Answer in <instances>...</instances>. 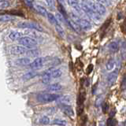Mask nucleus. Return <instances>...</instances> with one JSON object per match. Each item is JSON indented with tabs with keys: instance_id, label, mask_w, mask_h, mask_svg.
I'll list each match as a JSON object with an SVG mask.
<instances>
[{
	"instance_id": "obj_8",
	"label": "nucleus",
	"mask_w": 126,
	"mask_h": 126,
	"mask_svg": "<svg viewBox=\"0 0 126 126\" xmlns=\"http://www.w3.org/2000/svg\"><path fill=\"white\" fill-rule=\"evenodd\" d=\"M78 25H80V27L82 29L86 30V31H88L92 29V25H91V23L88 21H87V20L82 19V18L80 19Z\"/></svg>"
},
{
	"instance_id": "obj_42",
	"label": "nucleus",
	"mask_w": 126,
	"mask_h": 126,
	"mask_svg": "<svg viewBox=\"0 0 126 126\" xmlns=\"http://www.w3.org/2000/svg\"><path fill=\"white\" fill-rule=\"evenodd\" d=\"M115 113H116V110H115V109H113V110H112V111H110V117H113L114 115H115Z\"/></svg>"
},
{
	"instance_id": "obj_44",
	"label": "nucleus",
	"mask_w": 126,
	"mask_h": 126,
	"mask_svg": "<svg viewBox=\"0 0 126 126\" xmlns=\"http://www.w3.org/2000/svg\"><path fill=\"white\" fill-rule=\"evenodd\" d=\"M95 90H96V85H94V86H93V88H92V94H94V93H95Z\"/></svg>"
},
{
	"instance_id": "obj_7",
	"label": "nucleus",
	"mask_w": 126,
	"mask_h": 126,
	"mask_svg": "<svg viewBox=\"0 0 126 126\" xmlns=\"http://www.w3.org/2000/svg\"><path fill=\"white\" fill-rule=\"evenodd\" d=\"M61 109L65 114L70 117L74 116V111L69 105H61Z\"/></svg>"
},
{
	"instance_id": "obj_41",
	"label": "nucleus",
	"mask_w": 126,
	"mask_h": 126,
	"mask_svg": "<svg viewBox=\"0 0 126 126\" xmlns=\"http://www.w3.org/2000/svg\"><path fill=\"white\" fill-rule=\"evenodd\" d=\"M126 88V77H125L122 80V84H121V89L125 90V88Z\"/></svg>"
},
{
	"instance_id": "obj_40",
	"label": "nucleus",
	"mask_w": 126,
	"mask_h": 126,
	"mask_svg": "<svg viewBox=\"0 0 126 126\" xmlns=\"http://www.w3.org/2000/svg\"><path fill=\"white\" fill-rule=\"evenodd\" d=\"M93 65H92V64H90L89 65H88V69H87V73L88 74H90L91 73H92V71L93 70Z\"/></svg>"
},
{
	"instance_id": "obj_4",
	"label": "nucleus",
	"mask_w": 126,
	"mask_h": 126,
	"mask_svg": "<svg viewBox=\"0 0 126 126\" xmlns=\"http://www.w3.org/2000/svg\"><path fill=\"white\" fill-rule=\"evenodd\" d=\"M45 63V58H36L35 60L31 62L29 64V67L33 70L39 69L42 68Z\"/></svg>"
},
{
	"instance_id": "obj_25",
	"label": "nucleus",
	"mask_w": 126,
	"mask_h": 126,
	"mask_svg": "<svg viewBox=\"0 0 126 126\" xmlns=\"http://www.w3.org/2000/svg\"><path fill=\"white\" fill-rule=\"evenodd\" d=\"M14 19V17H12L10 15H3L0 17V21L1 22H7V21H11Z\"/></svg>"
},
{
	"instance_id": "obj_23",
	"label": "nucleus",
	"mask_w": 126,
	"mask_h": 126,
	"mask_svg": "<svg viewBox=\"0 0 126 126\" xmlns=\"http://www.w3.org/2000/svg\"><path fill=\"white\" fill-rule=\"evenodd\" d=\"M114 65H115V62H114V60L113 58H110L108 60V62H106V68L108 71H111L113 67H114Z\"/></svg>"
},
{
	"instance_id": "obj_3",
	"label": "nucleus",
	"mask_w": 126,
	"mask_h": 126,
	"mask_svg": "<svg viewBox=\"0 0 126 126\" xmlns=\"http://www.w3.org/2000/svg\"><path fill=\"white\" fill-rule=\"evenodd\" d=\"M19 28L21 29H34L38 32H43V28L39 25V24L33 22V21H22L19 22L17 24Z\"/></svg>"
},
{
	"instance_id": "obj_34",
	"label": "nucleus",
	"mask_w": 126,
	"mask_h": 126,
	"mask_svg": "<svg viewBox=\"0 0 126 126\" xmlns=\"http://www.w3.org/2000/svg\"><path fill=\"white\" fill-rule=\"evenodd\" d=\"M98 2H99L102 5H103L104 6H108L111 5V2L110 0H97Z\"/></svg>"
},
{
	"instance_id": "obj_35",
	"label": "nucleus",
	"mask_w": 126,
	"mask_h": 126,
	"mask_svg": "<svg viewBox=\"0 0 126 126\" xmlns=\"http://www.w3.org/2000/svg\"><path fill=\"white\" fill-rule=\"evenodd\" d=\"M47 6H48L50 9H54L55 6V1L54 0H46Z\"/></svg>"
},
{
	"instance_id": "obj_28",
	"label": "nucleus",
	"mask_w": 126,
	"mask_h": 126,
	"mask_svg": "<svg viewBox=\"0 0 126 126\" xmlns=\"http://www.w3.org/2000/svg\"><path fill=\"white\" fill-rule=\"evenodd\" d=\"M53 125H56L59 126H65L66 121L65 120H62V119H54L53 121Z\"/></svg>"
},
{
	"instance_id": "obj_37",
	"label": "nucleus",
	"mask_w": 126,
	"mask_h": 126,
	"mask_svg": "<svg viewBox=\"0 0 126 126\" xmlns=\"http://www.w3.org/2000/svg\"><path fill=\"white\" fill-rule=\"evenodd\" d=\"M83 111H84V105H80L77 106V114L79 116L81 115Z\"/></svg>"
},
{
	"instance_id": "obj_21",
	"label": "nucleus",
	"mask_w": 126,
	"mask_h": 126,
	"mask_svg": "<svg viewBox=\"0 0 126 126\" xmlns=\"http://www.w3.org/2000/svg\"><path fill=\"white\" fill-rule=\"evenodd\" d=\"M35 9L36 10V11L39 14H41L42 16H46L47 15V11L46 10V8H44L43 6H40V5H35Z\"/></svg>"
},
{
	"instance_id": "obj_12",
	"label": "nucleus",
	"mask_w": 126,
	"mask_h": 126,
	"mask_svg": "<svg viewBox=\"0 0 126 126\" xmlns=\"http://www.w3.org/2000/svg\"><path fill=\"white\" fill-rule=\"evenodd\" d=\"M50 80H51L50 72V69H47L42 75V82L44 84H47L50 82Z\"/></svg>"
},
{
	"instance_id": "obj_15",
	"label": "nucleus",
	"mask_w": 126,
	"mask_h": 126,
	"mask_svg": "<svg viewBox=\"0 0 126 126\" xmlns=\"http://www.w3.org/2000/svg\"><path fill=\"white\" fill-rule=\"evenodd\" d=\"M95 9H96V13L98 14H99L100 16H102L106 14V10L103 5H102L99 2L95 3Z\"/></svg>"
},
{
	"instance_id": "obj_14",
	"label": "nucleus",
	"mask_w": 126,
	"mask_h": 126,
	"mask_svg": "<svg viewBox=\"0 0 126 126\" xmlns=\"http://www.w3.org/2000/svg\"><path fill=\"white\" fill-rule=\"evenodd\" d=\"M58 102L60 103L61 105H69L72 102V99H71V97L69 95H65L60 97L58 99Z\"/></svg>"
},
{
	"instance_id": "obj_5",
	"label": "nucleus",
	"mask_w": 126,
	"mask_h": 126,
	"mask_svg": "<svg viewBox=\"0 0 126 126\" xmlns=\"http://www.w3.org/2000/svg\"><path fill=\"white\" fill-rule=\"evenodd\" d=\"M118 77V70L115 69L113 72L110 73L106 78V81H107V84L109 87H112L116 83V80Z\"/></svg>"
},
{
	"instance_id": "obj_47",
	"label": "nucleus",
	"mask_w": 126,
	"mask_h": 126,
	"mask_svg": "<svg viewBox=\"0 0 126 126\" xmlns=\"http://www.w3.org/2000/svg\"><path fill=\"white\" fill-rule=\"evenodd\" d=\"M91 126H96V125H95V123H93L92 125H91Z\"/></svg>"
},
{
	"instance_id": "obj_6",
	"label": "nucleus",
	"mask_w": 126,
	"mask_h": 126,
	"mask_svg": "<svg viewBox=\"0 0 126 126\" xmlns=\"http://www.w3.org/2000/svg\"><path fill=\"white\" fill-rule=\"evenodd\" d=\"M27 49L26 47H22V46H14L10 48V53L14 55H21L26 54L27 52Z\"/></svg>"
},
{
	"instance_id": "obj_36",
	"label": "nucleus",
	"mask_w": 126,
	"mask_h": 126,
	"mask_svg": "<svg viewBox=\"0 0 126 126\" xmlns=\"http://www.w3.org/2000/svg\"><path fill=\"white\" fill-rule=\"evenodd\" d=\"M102 106V112H103L104 113H107L108 110H109V105H108V103H106V102H103Z\"/></svg>"
},
{
	"instance_id": "obj_38",
	"label": "nucleus",
	"mask_w": 126,
	"mask_h": 126,
	"mask_svg": "<svg viewBox=\"0 0 126 126\" xmlns=\"http://www.w3.org/2000/svg\"><path fill=\"white\" fill-rule=\"evenodd\" d=\"M87 121H88V117H87V115H84L83 116L81 117V121H80V125L81 126H84Z\"/></svg>"
},
{
	"instance_id": "obj_16",
	"label": "nucleus",
	"mask_w": 126,
	"mask_h": 126,
	"mask_svg": "<svg viewBox=\"0 0 126 126\" xmlns=\"http://www.w3.org/2000/svg\"><path fill=\"white\" fill-rule=\"evenodd\" d=\"M108 48L110 50V52L112 53H116L119 50V45L118 43L115 41H113V42H110L108 45Z\"/></svg>"
},
{
	"instance_id": "obj_33",
	"label": "nucleus",
	"mask_w": 126,
	"mask_h": 126,
	"mask_svg": "<svg viewBox=\"0 0 126 126\" xmlns=\"http://www.w3.org/2000/svg\"><path fill=\"white\" fill-rule=\"evenodd\" d=\"M106 125H107V126H116L117 121L113 117H110L106 121Z\"/></svg>"
},
{
	"instance_id": "obj_1",
	"label": "nucleus",
	"mask_w": 126,
	"mask_h": 126,
	"mask_svg": "<svg viewBox=\"0 0 126 126\" xmlns=\"http://www.w3.org/2000/svg\"><path fill=\"white\" fill-rule=\"evenodd\" d=\"M37 100L40 102H50L55 100H58L60 95L57 94L50 93H39L37 95Z\"/></svg>"
},
{
	"instance_id": "obj_30",
	"label": "nucleus",
	"mask_w": 126,
	"mask_h": 126,
	"mask_svg": "<svg viewBox=\"0 0 126 126\" xmlns=\"http://www.w3.org/2000/svg\"><path fill=\"white\" fill-rule=\"evenodd\" d=\"M55 17H56V19H57V21H58V23H59V22H61V23H65V21H66L65 17L62 14H61L60 13H59V12L56 14V15H55Z\"/></svg>"
},
{
	"instance_id": "obj_13",
	"label": "nucleus",
	"mask_w": 126,
	"mask_h": 126,
	"mask_svg": "<svg viewBox=\"0 0 126 126\" xmlns=\"http://www.w3.org/2000/svg\"><path fill=\"white\" fill-rule=\"evenodd\" d=\"M23 35V33L21 32H18V31H12L9 34V38L11 40H17L20 38H21Z\"/></svg>"
},
{
	"instance_id": "obj_27",
	"label": "nucleus",
	"mask_w": 126,
	"mask_h": 126,
	"mask_svg": "<svg viewBox=\"0 0 126 126\" xmlns=\"http://www.w3.org/2000/svg\"><path fill=\"white\" fill-rule=\"evenodd\" d=\"M10 3L9 0H0V8L1 9H6L10 6Z\"/></svg>"
},
{
	"instance_id": "obj_43",
	"label": "nucleus",
	"mask_w": 126,
	"mask_h": 126,
	"mask_svg": "<svg viewBox=\"0 0 126 126\" xmlns=\"http://www.w3.org/2000/svg\"><path fill=\"white\" fill-rule=\"evenodd\" d=\"M84 85L85 87H88L89 86V80H88V79H86V80H84Z\"/></svg>"
},
{
	"instance_id": "obj_10",
	"label": "nucleus",
	"mask_w": 126,
	"mask_h": 126,
	"mask_svg": "<svg viewBox=\"0 0 126 126\" xmlns=\"http://www.w3.org/2000/svg\"><path fill=\"white\" fill-rule=\"evenodd\" d=\"M31 63L30 59L29 58H21L15 61V64L19 66H25Z\"/></svg>"
},
{
	"instance_id": "obj_46",
	"label": "nucleus",
	"mask_w": 126,
	"mask_h": 126,
	"mask_svg": "<svg viewBox=\"0 0 126 126\" xmlns=\"http://www.w3.org/2000/svg\"><path fill=\"white\" fill-rule=\"evenodd\" d=\"M99 126H105V124L103 123V122H101V123L99 124Z\"/></svg>"
},
{
	"instance_id": "obj_39",
	"label": "nucleus",
	"mask_w": 126,
	"mask_h": 126,
	"mask_svg": "<svg viewBox=\"0 0 126 126\" xmlns=\"http://www.w3.org/2000/svg\"><path fill=\"white\" fill-rule=\"evenodd\" d=\"M121 55H122V58H126V46L125 45V47L123 46L122 47V49H121Z\"/></svg>"
},
{
	"instance_id": "obj_45",
	"label": "nucleus",
	"mask_w": 126,
	"mask_h": 126,
	"mask_svg": "<svg viewBox=\"0 0 126 126\" xmlns=\"http://www.w3.org/2000/svg\"><path fill=\"white\" fill-rule=\"evenodd\" d=\"M58 2L60 4H63V2H64V0H58Z\"/></svg>"
},
{
	"instance_id": "obj_26",
	"label": "nucleus",
	"mask_w": 126,
	"mask_h": 126,
	"mask_svg": "<svg viewBox=\"0 0 126 126\" xmlns=\"http://www.w3.org/2000/svg\"><path fill=\"white\" fill-rule=\"evenodd\" d=\"M39 124H40V125H48L50 123V118L48 117H47V116H43V117H42L40 118V119H39Z\"/></svg>"
},
{
	"instance_id": "obj_31",
	"label": "nucleus",
	"mask_w": 126,
	"mask_h": 126,
	"mask_svg": "<svg viewBox=\"0 0 126 126\" xmlns=\"http://www.w3.org/2000/svg\"><path fill=\"white\" fill-rule=\"evenodd\" d=\"M102 103H103V95H99L96 98L94 105H95L96 107H98V106L102 105Z\"/></svg>"
},
{
	"instance_id": "obj_18",
	"label": "nucleus",
	"mask_w": 126,
	"mask_h": 126,
	"mask_svg": "<svg viewBox=\"0 0 126 126\" xmlns=\"http://www.w3.org/2000/svg\"><path fill=\"white\" fill-rule=\"evenodd\" d=\"M50 76L51 78H58L62 76V71L58 69H54V68H50Z\"/></svg>"
},
{
	"instance_id": "obj_19",
	"label": "nucleus",
	"mask_w": 126,
	"mask_h": 126,
	"mask_svg": "<svg viewBox=\"0 0 126 126\" xmlns=\"http://www.w3.org/2000/svg\"><path fill=\"white\" fill-rule=\"evenodd\" d=\"M62 89V86L59 84H53L47 87V90L49 92H59Z\"/></svg>"
},
{
	"instance_id": "obj_29",
	"label": "nucleus",
	"mask_w": 126,
	"mask_h": 126,
	"mask_svg": "<svg viewBox=\"0 0 126 126\" xmlns=\"http://www.w3.org/2000/svg\"><path fill=\"white\" fill-rule=\"evenodd\" d=\"M26 54L29 55V56L35 57V56H37V55L39 54V51L36 49H32V50H27Z\"/></svg>"
},
{
	"instance_id": "obj_17",
	"label": "nucleus",
	"mask_w": 126,
	"mask_h": 126,
	"mask_svg": "<svg viewBox=\"0 0 126 126\" xmlns=\"http://www.w3.org/2000/svg\"><path fill=\"white\" fill-rule=\"evenodd\" d=\"M38 75V73L35 72V71H30L29 73H26L25 74L23 75L22 79L24 80H29L31 79H32L34 77H35Z\"/></svg>"
},
{
	"instance_id": "obj_2",
	"label": "nucleus",
	"mask_w": 126,
	"mask_h": 126,
	"mask_svg": "<svg viewBox=\"0 0 126 126\" xmlns=\"http://www.w3.org/2000/svg\"><path fill=\"white\" fill-rule=\"evenodd\" d=\"M18 42L21 45L27 48H33L38 43L36 39L30 36H22L18 39Z\"/></svg>"
},
{
	"instance_id": "obj_22",
	"label": "nucleus",
	"mask_w": 126,
	"mask_h": 126,
	"mask_svg": "<svg viewBox=\"0 0 126 126\" xmlns=\"http://www.w3.org/2000/svg\"><path fill=\"white\" fill-rule=\"evenodd\" d=\"M47 18H48V21H49L51 24H53V25H57V24H59L58 21H57L56 17H55V16H54L53 14H51V13H47Z\"/></svg>"
},
{
	"instance_id": "obj_24",
	"label": "nucleus",
	"mask_w": 126,
	"mask_h": 126,
	"mask_svg": "<svg viewBox=\"0 0 126 126\" xmlns=\"http://www.w3.org/2000/svg\"><path fill=\"white\" fill-rule=\"evenodd\" d=\"M55 30H56V32L58 33V35H60V36L64 37L65 32H64V29H62V27L61 26L60 24H57V25H55Z\"/></svg>"
},
{
	"instance_id": "obj_11",
	"label": "nucleus",
	"mask_w": 126,
	"mask_h": 126,
	"mask_svg": "<svg viewBox=\"0 0 126 126\" xmlns=\"http://www.w3.org/2000/svg\"><path fill=\"white\" fill-rule=\"evenodd\" d=\"M66 23L68 24L69 26L72 28V29H73L75 32H78V33L81 32L82 29L80 27V25H77V23H75L74 21H73L72 20H68V19H66Z\"/></svg>"
},
{
	"instance_id": "obj_9",
	"label": "nucleus",
	"mask_w": 126,
	"mask_h": 126,
	"mask_svg": "<svg viewBox=\"0 0 126 126\" xmlns=\"http://www.w3.org/2000/svg\"><path fill=\"white\" fill-rule=\"evenodd\" d=\"M67 2H68L69 5L71 7H73L75 10H76L77 12H78V13H80V12L82 11L80 5V3H79L78 0H68Z\"/></svg>"
},
{
	"instance_id": "obj_20",
	"label": "nucleus",
	"mask_w": 126,
	"mask_h": 126,
	"mask_svg": "<svg viewBox=\"0 0 126 126\" xmlns=\"http://www.w3.org/2000/svg\"><path fill=\"white\" fill-rule=\"evenodd\" d=\"M85 98H86V92L84 90L80 91V93H79L78 98H77V105L78 106L84 105V102L85 100Z\"/></svg>"
},
{
	"instance_id": "obj_32",
	"label": "nucleus",
	"mask_w": 126,
	"mask_h": 126,
	"mask_svg": "<svg viewBox=\"0 0 126 126\" xmlns=\"http://www.w3.org/2000/svg\"><path fill=\"white\" fill-rule=\"evenodd\" d=\"M58 10H59V13L64 16V17H65V19H66V17H67V14H66V11L65 10L64 6H62V4H60V3L58 4Z\"/></svg>"
}]
</instances>
